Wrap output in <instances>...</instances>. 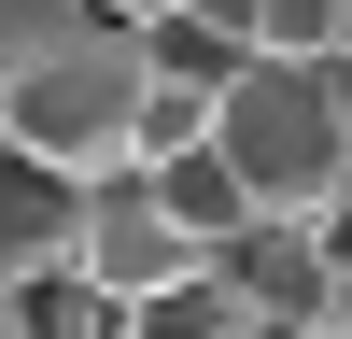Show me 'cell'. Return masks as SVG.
<instances>
[{
  "label": "cell",
  "instance_id": "cell-1",
  "mask_svg": "<svg viewBox=\"0 0 352 339\" xmlns=\"http://www.w3.org/2000/svg\"><path fill=\"white\" fill-rule=\"evenodd\" d=\"M141 85H155L141 43L85 14L71 43L0 56V141L43 156V170H71V184H113V170H127V127H141Z\"/></svg>",
  "mask_w": 352,
  "mask_h": 339
},
{
  "label": "cell",
  "instance_id": "cell-2",
  "mask_svg": "<svg viewBox=\"0 0 352 339\" xmlns=\"http://www.w3.org/2000/svg\"><path fill=\"white\" fill-rule=\"evenodd\" d=\"M212 141H226V170L254 184V212H324V198L352 184L338 85H324V71H296V56H254V71L212 99Z\"/></svg>",
  "mask_w": 352,
  "mask_h": 339
},
{
  "label": "cell",
  "instance_id": "cell-3",
  "mask_svg": "<svg viewBox=\"0 0 352 339\" xmlns=\"http://www.w3.org/2000/svg\"><path fill=\"white\" fill-rule=\"evenodd\" d=\"M71 269L99 282V297H127V311H141V297H169V282H197V269H212V240H197V226L169 212L141 170H113V184L85 198V254H71Z\"/></svg>",
  "mask_w": 352,
  "mask_h": 339
},
{
  "label": "cell",
  "instance_id": "cell-4",
  "mask_svg": "<svg viewBox=\"0 0 352 339\" xmlns=\"http://www.w3.org/2000/svg\"><path fill=\"white\" fill-rule=\"evenodd\" d=\"M212 282H226L268 339H296V325H324V311H338V254H324V226H310V212H254L240 240L212 254Z\"/></svg>",
  "mask_w": 352,
  "mask_h": 339
},
{
  "label": "cell",
  "instance_id": "cell-5",
  "mask_svg": "<svg viewBox=\"0 0 352 339\" xmlns=\"http://www.w3.org/2000/svg\"><path fill=\"white\" fill-rule=\"evenodd\" d=\"M85 198H99V184H71V170H43V156L0 141V282L71 269V254H85Z\"/></svg>",
  "mask_w": 352,
  "mask_h": 339
},
{
  "label": "cell",
  "instance_id": "cell-6",
  "mask_svg": "<svg viewBox=\"0 0 352 339\" xmlns=\"http://www.w3.org/2000/svg\"><path fill=\"white\" fill-rule=\"evenodd\" d=\"M141 184H155L169 212H184L197 240H212V254H226V240H240V226H254V184H240V170H226V141H197V156H169V170H141Z\"/></svg>",
  "mask_w": 352,
  "mask_h": 339
},
{
  "label": "cell",
  "instance_id": "cell-7",
  "mask_svg": "<svg viewBox=\"0 0 352 339\" xmlns=\"http://www.w3.org/2000/svg\"><path fill=\"white\" fill-rule=\"evenodd\" d=\"M240 43L254 56H296V71H338V0H240Z\"/></svg>",
  "mask_w": 352,
  "mask_h": 339
},
{
  "label": "cell",
  "instance_id": "cell-8",
  "mask_svg": "<svg viewBox=\"0 0 352 339\" xmlns=\"http://www.w3.org/2000/svg\"><path fill=\"white\" fill-rule=\"evenodd\" d=\"M127 339H268V325H254V311L197 269V282H169V297H141V311H127Z\"/></svg>",
  "mask_w": 352,
  "mask_h": 339
},
{
  "label": "cell",
  "instance_id": "cell-9",
  "mask_svg": "<svg viewBox=\"0 0 352 339\" xmlns=\"http://www.w3.org/2000/svg\"><path fill=\"white\" fill-rule=\"evenodd\" d=\"M212 141V99L197 85H141V127H127V170H169V156H197Z\"/></svg>",
  "mask_w": 352,
  "mask_h": 339
},
{
  "label": "cell",
  "instance_id": "cell-10",
  "mask_svg": "<svg viewBox=\"0 0 352 339\" xmlns=\"http://www.w3.org/2000/svg\"><path fill=\"white\" fill-rule=\"evenodd\" d=\"M85 14H99V28H127V43H141V28H169L184 0H85Z\"/></svg>",
  "mask_w": 352,
  "mask_h": 339
},
{
  "label": "cell",
  "instance_id": "cell-11",
  "mask_svg": "<svg viewBox=\"0 0 352 339\" xmlns=\"http://www.w3.org/2000/svg\"><path fill=\"white\" fill-rule=\"evenodd\" d=\"M310 226H324V254L352 269V184H338V198H324V212H310Z\"/></svg>",
  "mask_w": 352,
  "mask_h": 339
},
{
  "label": "cell",
  "instance_id": "cell-12",
  "mask_svg": "<svg viewBox=\"0 0 352 339\" xmlns=\"http://www.w3.org/2000/svg\"><path fill=\"white\" fill-rule=\"evenodd\" d=\"M324 85H338V127H352V56H338V71H324Z\"/></svg>",
  "mask_w": 352,
  "mask_h": 339
},
{
  "label": "cell",
  "instance_id": "cell-13",
  "mask_svg": "<svg viewBox=\"0 0 352 339\" xmlns=\"http://www.w3.org/2000/svg\"><path fill=\"white\" fill-rule=\"evenodd\" d=\"M324 325H352V269H338V311H324Z\"/></svg>",
  "mask_w": 352,
  "mask_h": 339
},
{
  "label": "cell",
  "instance_id": "cell-14",
  "mask_svg": "<svg viewBox=\"0 0 352 339\" xmlns=\"http://www.w3.org/2000/svg\"><path fill=\"white\" fill-rule=\"evenodd\" d=\"M296 339H352V325H296Z\"/></svg>",
  "mask_w": 352,
  "mask_h": 339
},
{
  "label": "cell",
  "instance_id": "cell-15",
  "mask_svg": "<svg viewBox=\"0 0 352 339\" xmlns=\"http://www.w3.org/2000/svg\"><path fill=\"white\" fill-rule=\"evenodd\" d=\"M0 14H14V0H0Z\"/></svg>",
  "mask_w": 352,
  "mask_h": 339
}]
</instances>
